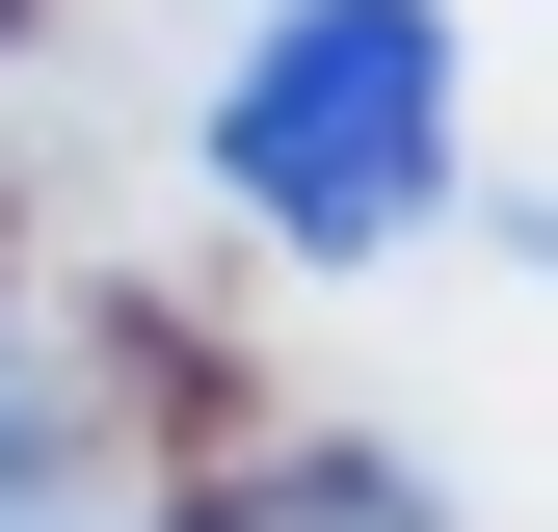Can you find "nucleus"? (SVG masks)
<instances>
[{"label": "nucleus", "mask_w": 558, "mask_h": 532, "mask_svg": "<svg viewBox=\"0 0 558 532\" xmlns=\"http://www.w3.org/2000/svg\"><path fill=\"white\" fill-rule=\"evenodd\" d=\"M214 186L293 266H399L426 186H452V0H293L214 81Z\"/></svg>", "instance_id": "1"}, {"label": "nucleus", "mask_w": 558, "mask_h": 532, "mask_svg": "<svg viewBox=\"0 0 558 532\" xmlns=\"http://www.w3.org/2000/svg\"><path fill=\"white\" fill-rule=\"evenodd\" d=\"M0 480H27V347H0Z\"/></svg>", "instance_id": "2"}, {"label": "nucleus", "mask_w": 558, "mask_h": 532, "mask_svg": "<svg viewBox=\"0 0 558 532\" xmlns=\"http://www.w3.org/2000/svg\"><path fill=\"white\" fill-rule=\"evenodd\" d=\"M0 532H53V506H27V480H0Z\"/></svg>", "instance_id": "3"}]
</instances>
